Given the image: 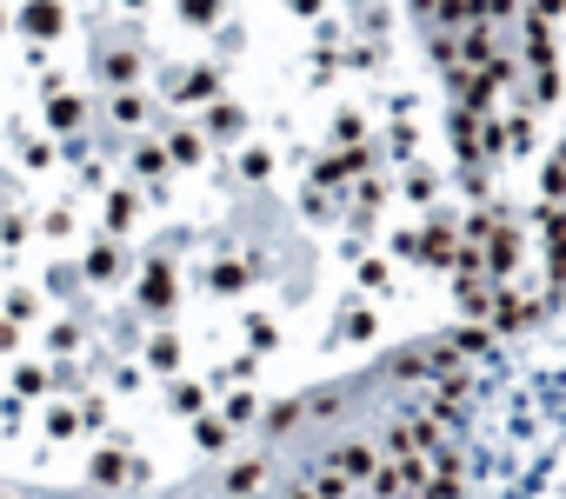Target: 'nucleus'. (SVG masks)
Listing matches in <instances>:
<instances>
[{
	"label": "nucleus",
	"instance_id": "f257e3e1",
	"mask_svg": "<svg viewBox=\"0 0 566 499\" xmlns=\"http://www.w3.org/2000/svg\"><path fill=\"white\" fill-rule=\"evenodd\" d=\"M453 280L380 0H0V499H440Z\"/></svg>",
	"mask_w": 566,
	"mask_h": 499
}]
</instances>
